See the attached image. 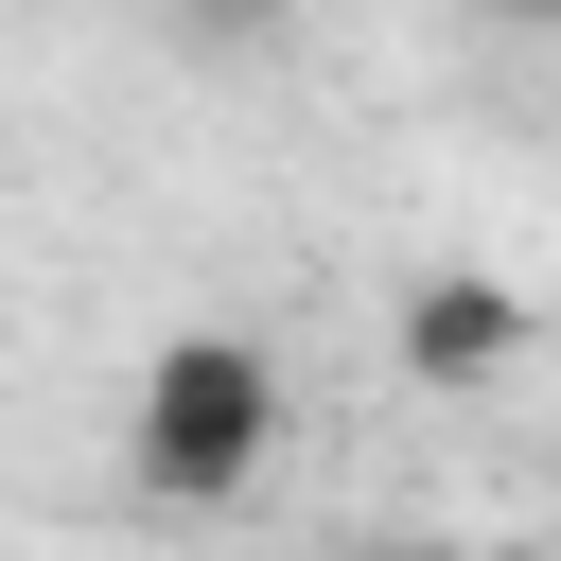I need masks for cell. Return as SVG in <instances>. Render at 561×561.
I'll use <instances>...</instances> for the list:
<instances>
[{"label":"cell","mask_w":561,"mask_h":561,"mask_svg":"<svg viewBox=\"0 0 561 561\" xmlns=\"http://www.w3.org/2000/svg\"><path fill=\"white\" fill-rule=\"evenodd\" d=\"M280 438H298V368H280L245 316L158 333L140 386H123V473H140V508H175V526L245 508V491L280 473Z\"/></svg>","instance_id":"cell-1"},{"label":"cell","mask_w":561,"mask_h":561,"mask_svg":"<svg viewBox=\"0 0 561 561\" xmlns=\"http://www.w3.org/2000/svg\"><path fill=\"white\" fill-rule=\"evenodd\" d=\"M386 351H403L421 386H508V351H526V280H491V263H421V280L386 298Z\"/></svg>","instance_id":"cell-2"},{"label":"cell","mask_w":561,"mask_h":561,"mask_svg":"<svg viewBox=\"0 0 561 561\" xmlns=\"http://www.w3.org/2000/svg\"><path fill=\"white\" fill-rule=\"evenodd\" d=\"M193 35H210V53H245V35H263V0H193Z\"/></svg>","instance_id":"cell-3"},{"label":"cell","mask_w":561,"mask_h":561,"mask_svg":"<svg viewBox=\"0 0 561 561\" xmlns=\"http://www.w3.org/2000/svg\"><path fill=\"white\" fill-rule=\"evenodd\" d=\"M368 561H491V543H368Z\"/></svg>","instance_id":"cell-4"}]
</instances>
